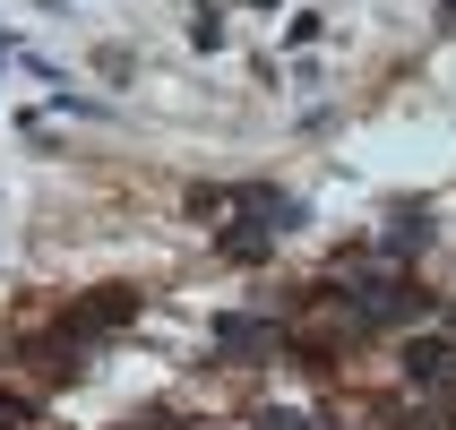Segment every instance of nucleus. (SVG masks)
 <instances>
[{
    "label": "nucleus",
    "instance_id": "obj_2",
    "mask_svg": "<svg viewBox=\"0 0 456 430\" xmlns=\"http://www.w3.org/2000/svg\"><path fill=\"white\" fill-rule=\"evenodd\" d=\"M422 241H431V224H422V215H396V232H387V250H422Z\"/></svg>",
    "mask_w": 456,
    "mask_h": 430
},
{
    "label": "nucleus",
    "instance_id": "obj_1",
    "mask_svg": "<svg viewBox=\"0 0 456 430\" xmlns=\"http://www.w3.org/2000/svg\"><path fill=\"white\" fill-rule=\"evenodd\" d=\"M190 44H199V52H224V9H190Z\"/></svg>",
    "mask_w": 456,
    "mask_h": 430
}]
</instances>
